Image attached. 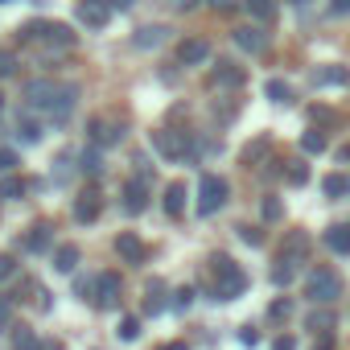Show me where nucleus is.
<instances>
[{
	"label": "nucleus",
	"mask_w": 350,
	"mask_h": 350,
	"mask_svg": "<svg viewBox=\"0 0 350 350\" xmlns=\"http://www.w3.org/2000/svg\"><path fill=\"white\" fill-rule=\"evenodd\" d=\"M211 5H215L223 17H227V13H235V0H211Z\"/></svg>",
	"instance_id": "09e8293b"
},
{
	"label": "nucleus",
	"mask_w": 350,
	"mask_h": 350,
	"mask_svg": "<svg viewBox=\"0 0 350 350\" xmlns=\"http://www.w3.org/2000/svg\"><path fill=\"white\" fill-rule=\"evenodd\" d=\"M120 288H124V284H120L116 272H99V276H95V293H91V301H95L99 309H116V305H120Z\"/></svg>",
	"instance_id": "39448f33"
},
{
	"label": "nucleus",
	"mask_w": 350,
	"mask_h": 350,
	"mask_svg": "<svg viewBox=\"0 0 350 350\" xmlns=\"http://www.w3.org/2000/svg\"><path fill=\"white\" fill-rule=\"evenodd\" d=\"M79 21H83L87 29H103V25L111 21L107 0H83V5H79Z\"/></svg>",
	"instance_id": "f8f14e48"
},
{
	"label": "nucleus",
	"mask_w": 350,
	"mask_h": 350,
	"mask_svg": "<svg viewBox=\"0 0 350 350\" xmlns=\"http://www.w3.org/2000/svg\"><path fill=\"white\" fill-rule=\"evenodd\" d=\"M75 99H79V87H75V83L58 87V95H54V103H50V116H54V120H66V116L75 111Z\"/></svg>",
	"instance_id": "2eb2a0df"
},
{
	"label": "nucleus",
	"mask_w": 350,
	"mask_h": 350,
	"mask_svg": "<svg viewBox=\"0 0 350 350\" xmlns=\"http://www.w3.org/2000/svg\"><path fill=\"white\" fill-rule=\"evenodd\" d=\"M297 264H301V256L280 252V260H276V268H272V284H276V288H288V284L297 280Z\"/></svg>",
	"instance_id": "4468645a"
},
{
	"label": "nucleus",
	"mask_w": 350,
	"mask_h": 350,
	"mask_svg": "<svg viewBox=\"0 0 350 350\" xmlns=\"http://www.w3.org/2000/svg\"><path fill=\"white\" fill-rule=\"evenodd\" d=\"M87 136H91V144H95V148H107V144H120L124 128H120V124H107V120H99V116H95V120L87 124Z\"/></svg>",
	"instance_id": "1a4fd4ad"
},
{
	"label": "nucleus",
	"mask_w": 350,
	"mask_h": 350,
	"mask_svg": "<svg viewBox=\"0 0 350 350\" xmlns=\"http://www.w3.org/2000/svg\"><path fill=\"white\" fill-rule=\"evenodd\" d=\"M83 173H91V178H95V173H103V157L91 148V152H83Z\"/></svg>",
	"instance_id": "f704fd0d"
},
{
	"label": "nucleus",
	"mask_w": 350,
	"mask_h": 350,
	"mask_svg": "<svg viewBox=\"0 0 350 350\" xmlns=\"http://www.w3.org/2000/svg\"><path fill=\"white\" fill-rule=\"evenodd\" d=\"M239 342H243V346H260V329H256V325H243V329H239Z\"/></svg>",
	"instance_id": "79ce46f5"
},
{
	"label": "nucleus",
	"mask_w": 350,
	"mask_h": 350,
	"mask_svg": "<svg viewBox=\"0 0 350 350\" xmlns=\"http://www.w3.org/2000/svg\"><path fill=\"white\" fill-rule=\"evenodd\" d=\"M75 268H79V247H75V243H62V247H54V272L70 276Z\"/></svg>",
	"instance_id": "412c9836"
},
{
	"label": "nucleus",
	"mask_w": 350,
	"mask_h": 350,
	"mask_svg": "<svg viewBox=\"0 0 350 350\" xmlns=\"http://www.w3.org/2000/svg\"><path fill=\"white\" fill-rule=\"evenodd\" d=\"M211 58V42L206 38H186L182 46H178V62L182 66H202Z\"/></svg>",
	"instance_id": "6e6552de"
},
{
	"label": "nucleus",
	"mask_w": 350,
	"mask_h": 350,
	"mask_svg": "<svg viewBox=\"0 0 350 350\" xmlns=\"http://www.w3.org/2000/svg\"><path fill=\"white\" fill-rule=\"evenodd\" d=\"M124 342H136L140 338V317H120V329H116Z\"/></svg>",
	"instance_id": "473e14b6"
},
{
	"label": "nucleus",
	"mask_w": 350,
	"mask_h": 350,
	"mask_svg": "<svg viewBox=\"0 0 350 350\" xmlns=\"http://www.w3.org/2000/svg\"><path fill=\"white\" fill-rule=\"evenodd\" d=\"M243 5H247V13L256 21H272L276 17V0H243Z\"/></svg>",
	"instance_id": "cd10ccee"
},
{
	"label": "nucleus",
	"mask_w": 350,
	"mask_h": 350,
	"mask_svg": "<svg viewBox=\"0 0 350 350\" xmlns=\"http://www.w3.org/2000/svg\"><path fill=\"white\" fill-rule=\"evenodd\" d=\"M152 148H157L165 161H178V157H186V136L169 132V128H157V132H152Z\"/></svg>",
	"instance_id": "423d86ee"
},
{
	"label": "nucleus",
	"mask_w": 350,
	"mask_h": 350,
	"mask_svg": "<svg viewBox=\"0 0 350 350\" xmlns=\"http://www.w3.org/2000/svg\"><path fill=\"white\" fill-rule=\"evenodd\" d=\"M227 194H231L227 178H219V173H202V178H198V215L223 211L227 206Z\"/></svg>",
	"instance_id": "7ed1b4c3"
},
{
	"label": "nucleus",
	"mask_w": 350,
	"mask_h": 350,
	"mask_svg": "<svg viewBox=\"0 0 350 350\" xmlns=\"http://www.w3.org/2000/svg\"><path fill=\"white\" fill-rule=\"evenodd\" d=\"M13 272H17V260L13 256H0V280H9Z\"/></svg>",
	"instance_id": "37998d69"
},
{
	"label": "nucleus",
	"mask_w": 350,
	"mask_h": 350,
	"mask_svg": "<svg viewBox=\"0 0 350 350\" xmlns=\"http://www.w3.org/2000/svg\"><path fill=\"white\" fill-rule=\"evenodd\" d=\"M9 317H13V305H9V297H0V329L9 325Z\"/></svg>",
	"instance_id": "49530a36"
},
{
	"label": "nucleus",
	"mask_w": 350,
	"mask_h": 350,
	"mask_svg": "<svg viewBox=\"0 0 350 350\" xmlns=\"http://www.w3.org/2000/svg\"><path fill=\"white\" fill-rule=\"evenodd\" d=\"M148 206V182L144 178H128L124 182V211L128 215H140Z\"/></svg>",
	"instance_id": "9d476101"
},
{
	"label": "nucleus",
	"mask_w": 350,
	"mask_h": 350,
	"mask_svg": "<svg viewBox=\"0 0 350 350\" xmlns=\"http://www.w3.org/2000/svg\"><path fill=\"white\" fill-rule=\"evenodd\" d=\"M107 9H120V13H128V9H132V0H107Z\"/></svg>",
	"instance_id": "3c124183"
},
{
	"label": "nucleus",
	"mask_w": 350,
	"mask_h": 350,
	"mask_svg": "<svg viewBox=\"0 0 350 350\" xmlns=\"http://www.w3.org/2000/svg\"><path fill=\"white\" fill-rule=\"evenodd\" d=\"M99 211H103V194H99V190H83V194L75 198V219H79V223H95Z\"/></svg>",
	"instance_id": "ddd939ff"
},
{
	"label": "nucleus",
	"mask_w": 350,
	"mask_h": 350,
	"mask_svg": "<svg viewBox=\"0 0 350 350\" xmlns=\"http://www.w3.org/2000/svg\"><path fill=\"white\" fill-rule=\"evenodd\" d=\"M321 239H325V247H329V252H338V256H350V223H334V227H329Z\"/></svg>",
	"instance_id": "a211bd4d"
},
{
	"label": "nucleus",
	"mask_w": 350,
	"mask_h": 350,
	"mask_svg": "<svg viewBox=\"0 0 350 350\" xmlns=\"http://www.w3.org/2000/svg\"><path fill=\"white\" fill-rule=\"evenodd\" d=\"M116 252H120L124 264H144V256H148V247H144L140 235H132V231H120V235H116Z\"/></svg>",
	"instance_id": "9b49d317"
},
{
	"label": "nucleus",
	"mask_w": 350,
	"mask_h": 350,
	"mask_svg": "<svg viewBox=\"0 0 350 350\" xmlns=\"http://www.w3.org/2000/svg\"><path fill=\"white\" fill-rule=\"evenodd\" d=\"M17 165H21V161H17V152H13V148H0V173H13Z\"/></svg>",
	"instance_id": "58836bf2"
},
{
	"label": "nucleus",
	"mask_w": 350,
	"mask_h": 350,
	"mask_svg": "<svg viewBox=\"0 0 350 350\" xmlns=\"http://www.w3.org/2000/svg\"><path fill=\"white\" fill-rule=\"evenodd\" d=\"M272 350H297V342L284 334V338H276V342H272Z\"/></svg>",
	"instance_id": "8fccbe9b"
},
{
	"label": "nucleus",
	"mask_w": 350,
	"mask_h": 350,
	"mask_svg": "<svg viewBox=\"0 0 350 350\" xmlns=\"http://www.w3.org/2000/svg\"><path fill=\"white\" fill-rule=\"evenodd\" d=\"M42 350H62V342H42Z\"/></svg>",
	"instance_id": "864d4df0"
},
{
	"label": "nucleus",
	"mask_w": 350,
	"mask_h": 350,
	"mask_svg": "<svg viewBox=\"0 0 350 350\" xmlns=\"http://www.w3.org/2000/svg\"><path fill=\"white\" fill-rule=\"evenodd\" d=\"M50 239H54V231H50V223H38V227H33V231L25 235V243H21V247L38 256V252H50Z\"/></svg>",
	"instance_id": "aec40b11"
},
{
	"label": "nucleus",
	"mask_w": 350,
	"mask_h": 350,
	"mask_svg": "<svg viewBox=\"0 0 350 350\" xmlns=\"http://www.w3.org/2000/svg\"><path fill=\"white\" fill-rule=\"evenodd\" d=\"M21 42H46V46L70 50L75 46V33H70V25H58V21H33V25L21 29Z\"/></svg>",
	"instance_id": "20e7f679"
},
{
	"label": "nucleus",
	"mask_w": 350,
	"mask_h": 350,
	"mask_svg": "<svg viewBox=\"0 0 350 350\" xmlns=\"http://www.w3.org/2000/svg\"><path fill=\"white\" fill-rule=\"evenodd\" d=\"M0 107H5V99H0Z\"/></svg>",
	"instance_id": "6e6d98bb"
},
{
	"label": "nucleus",
	"mask_w": 350,
	"mask_h": 350,
	"mask_svg": "<svg viewBox=\"0 0 350 350\" xmlns=\"http://www.w3.org/2000/svg\"><path fill=\"white\" fill-rule=\"evenodd\" d=\"M165 305H169V301H165V284H161V280H152V284L144 288V313H148V317H157V313H165Z\"/></svg>",
	"instance_id": "4be33fe9"
},
{
	"label": "nucleus",
	"mask_w": 350,
	"mask_h": 350,
	"mask_svg": "<svg viewBox=\"0 0 350 350\" xmlns=\"http://www.w3.org/2000/svg\"><path fill=\"white\" fill-rule=\"evenodd\" d=\"M243 79H247V75H243V66H235V62H219L215 75H211L215 87H243Z\"/></svg>",
	"instance_id": "f3484780"
},
{
	"label": "nucleus",
	"mask_w": 350,
	"mask_h": 350,
	"mask_svg": "<svg viewBox=\"0 0 350 350\" xmlns=\"http://www.w3.org/2000/svg\"><path fill=\"white\" fill-rule=\"evenodd\" d=\"M288 309H293L288 301H276V305L268 309V317H272V321H280V317H288Z\"/></svg>",
	"instance_id": "a18cd8bd"
},
{
	"label": "nucleus",
	"mask_w": 350,
	"mask_h": 350,
	"mask_svg": "<svg viewBox=\"0 0 350 350\" xmlns=\"http://www.w3.org/2000/svg\"><path fill=\"white\" fill-rule=\"evenodd\" d=\"M91 293H95V280H75V297H83V301H87Z\"/></svg>",
	"instance_id": "c03bdc74"
},
{
	"label": "nucleus",
	"mask_w": 350,
	"mask_h": 350,
	"mask_svg": "<svg viewBox=\"0 0 350 350\" xmlns=\"http://www.w3.org/2000/svg\"><path fill=\"white\" fill-rule=\"evenodd\" d=\"M21 194H25V182H21V178H13V173H9V178L0 182V198H9V202H13V198H21Z\"/></svg>",
	"instance_id": "7c9ffc66"
},
{
	"label": "nucleus",
	"mask_w": 350,
	"mask_h": 350,
	"mask_svg": "<svg viewBox=\"0 0 350 350\" xmlns=\"http://www.w3.org/2000/svg\"><path fill=\"white\" fill-rule=\"evenodd\" d=\"M325 144H329V140H325V132H317V128L301 136V148H305V152H325Z\"/></svg>",
	"instance_id": "c756f323"
},
{
	"label": "nucleus",
	"mask_w": 350,
	"mask_h": 350,
	"mask_svg": "<svg viewBox=\"0 0 350 350\" xmlns=\"http://www.w3.org/2000/svg\"><path fill=\"white\" fill-rule=\"evenodd\" d=\"M161 350H190V346H186V342H165Z\"/></svg>",
	"instance_id": "603ef678"
},
{
	"label": "nucleus",
	"mask_w": 350,
	"mask_h": 350,
	"mask_svg": "<svg viewBox=\"0 0 350 350\" xmlns=\"http://www.w3.org/2000/svg\"><path fill=\"white\" fill-rule=\"evenodd\" d=\"M182 211H186V182H169L165 186V215L178 219Z\"/></svg>",
	"instance_id": "6ab92c4d"
},
{
	"label": "nucleus",
	"mask_w": 350,
	"mask_h": 350,
	"mask_svg": "<svg viewBox=\"0 0 350 350\" xmlns=\"http://www.w3.org/2000/svg\"><path fill=\"white\" fill-rule=\"evenodd\" d=\"M211 264H215V301H235V297H243L247 272H243L231 256H215Z\"/></svg>",
	"instance_id": "f257e3e1"
},
{
	"label": "nucleus",
	"mask_w": 350,
	"mask_h": 350,
	"mask_svg": "<svg viewBox=\"0 0 350 350\" xmlns=\"http://www.w3.org/2000/svg\"><path fill=\"white\" fill-rule=\"evenodd\" d=\"M13 350H42V342H38V334H33L29 325H21V329L13 334Z\"/></svg>",
	"instance_id": "c85d7f7f"
},
{
	"label": "nucleus",
	"mask_w": 350,
	"mask_h": 350,
	"mask_svg": "<svg viewBox=\"0 0 350 350\" xmlns=\"http://www.w3.org/2000/svg\"><path fill=\"white\" fill-rule=\"evenodd\" d=\"M334 325H338V317H334L325 305H321V309H313V313L305 317V329H313V334H329Z\"/></svg>",
	"instance_id": "b1692460"
},
{
	"label": "nucleus",
	"mask_w": 350,
	"mask_h": 350,
	"mask_svg": "<svg viewBox=\"0 0 350 350\" xmlns=\"http://www.w3.org/2000/svg\"><path fill=\"white\" fill-rule=\"evenodd\" d=\"M17 136H21L25 144H38V140H42V128H38L33 120H17Z\"/></svg>",
	"instance_id": "2f4dec72"
},
{
	"label": "nucleus",
	"mask_w": 350,
	"mask_h": 350,
	"mask_svg": "<svg viewBox=\"0 0 350 350\" xmlns=\"http://www.w3.org/2000/svg\"><path fill=\"white\" fill-rule=\"evenodd\" d=\"M260 211H264V219H268V223H276V219L284 215V206H280V198H264V206H260Z\"/></svg>",
	"instance_id": "e433bc0d"
},
{
	"label": "nucleus",
	"mask_w": 350,
	"mask_h": 350,
	"mask_svg": "<svg viewBox=\"0 0 350 350\" xmlns=\"http://www.w3.org/2000/svg\"><path fill=\"white\" fill-rule=\"evenodd\" d=\"M305 297H309L313 305H334V301L342 297V276H338L334 268H313V272L305 276Z\"/></svg>",
	"instance_id": "f03ea898"
},
{
	"label": "nucleus",
	"mask_w": 350,
	"mask_h": 350,
	"mask_svg": "<svg viewBox=\"0 0 350 350\" xmlns=\"http://www.w3.org/2000/svg\"><path fill=\"white\" fill-rule=\"evenodd\" d=\"M313 83L317 87H342V83H350V70L346 66H325V70L313 75Z\"/></svg>",
	"instance_id": "393cba45"
},
{
	"label": "nucleus",
	"mask_w": 350,
	"mask_h": 350,
	"mask_svg": "<svg viewBox=\"0 0 350 350\" xmlns=\"http://www.w3.org/2000/svg\"><path fill=\"white\" fill-rule=\"evenodd\" d=\"M329 13H334V17H346V13H350V0H334Z\"/></svg>",
	"instance_id": "de8ad7c7"
},
{
	"label": "nucleus",
	"mask_w": 350,
	"mask_h": 350,
	"mask_svg": "<svg viewBox=\"0 0 350 350\" xmlns=\"http://www.w3.org/2000/svg\"><path fill=\"white\" fill-rule=\"evenodd\" d=\"M194 305V288H178L173 293V309H190Z\"/></svg>",
	"instance_id": "ea45409f"
},
{
	"label": "nucleus",
	"mask_w": 350,
	"mask_h": 350,
	"mask_svg": "<svg viewBox=\"0 0 350 350\" xmlns=\"http://www.w3.org/2000/svg\"><path fill=\"white\" fill-rule=\"evenodd\" d=\"M293 5H305V0H293Z\"/></svg>",
	"instance_id": "5fc2aeb1"
},
{
	"label": "nucleus",
	"mask_w": 350,
	"mask_h": 350,
	"mask_svg": "<svg viewBox=\"0 0 350 350\" xmlns=\"http://www.w3.org/2000/svg\"><path fill=\"white\" fill-rule=\"evenodd\" d=\"M13 66H17V58H13L9 50H0V79H9V75H13Z\"/></svg>",
	"instance_id": "a19ab883"
},
{
	"label": "nucleus",
	"mask_w": 350,
	"mask_h": 350,
	"mask_svg": "<svg viewBox=\"0 0 350 350\" xmlns=\"http://www.w3.org/2000/svg\"><path fill=\"white\" fill-rule=\"evenodd\" d=\"M239 239L252 243V247H260V243H264V231H260V227H239Z\"/></svg>",
	"instance_id": "4c0bfd02"
},
{
	"label": "nucleus",
	"mask_w": 350,
	"mask_h": 350,
	"mask_svg": "<svg viewBox=\"0 0 350 350\" xmlns=\"http://www.w3.org/2000/svg\"><path fill=\"white\" fill-rule=\"evenodd\" d=\"M321 190H325V198H346L350 194V178L346 173H329V178L321 182Z\"/></svg>",
	"instance_id": "bb28decb"
},
{
	"label": "nucleus",
	"mask_w": 350,
	"mask_h": 350,
	"mask_svg": "<svg viewBox=\"0 0 350 350\" xmlns=\"http://www.w3.org/2000/svg\"><path fill=\"white\" fill-rule=\"evenodd\" d=\"M25 103L29 107H42V111H50V103H54V95H58V83H50V79H33V83H25Z\"/></svg>",
	"instance_id": "0eeeda50"
},
{
	"label": "nucleus",
	"mask_w": 350,
	"mask_h": 350,
	"mask_svg": "<svg viewBox=\"0 0 350 350\" xmlns=\"http://www.w3.org/2000/svg\"><path fill=\"white\" fill-rule=\"evenodd\" d=\"M235 46H239V50H247V54H260V50L268 46V33H264V29L243 25V29H235Z\"/></svg>",
	"instance_id": "dca6fc26"
},
{
	"label": "nucleus",
	"mask_w": 350,
	"mask_h": 350,
	"mask_svg": "<svg viewBox=\"0 0 350 350\" xmlns=\"http://www.w3.org/2000/svg\"><path fill=\"white\" fill-rule=\"evenodd\" d=\"M165 33H169L165 25H144V29H136V38H132V46H136V50H148V46H161V42H165Z\"/></svg>",
	"instance_id": "5701e85b"
},
{
	"label": "nucleus",
	"mask_w": 350,
	"mask_h": 350,
	"mask_svg": "<svg viewBox=\"0 0 350 350\" xmlns=\"http://www.w3.org/2000/svg\"><path fill=\"white\" fill-rule=\"evenodd\" d=\"M264 95H268L272 103H284V107L293 103V87H288L284 79H268V83H264Z\"/></svg>",
	"instance_id": "a878e982"
},
{
	"label": "nucleus",
	"mask_w": 350,
	"mask_h": 350,
	"mask_svg": "<svg viewBox=\"0 0 350 350\" xmlns=\"http://www.w3.org/2000/svg\"><path fill=\"white\" fill-rule=\"evenodd\" d=\"M264 152H268V136H260V140H256V148H243V161H247V165H256Z\"/></svg>",
	"instance_id": "c9c22d12"
},
{
	"label": "nucleus",
	"mask_w": 350,
	"mask_h": 350,
	"mask_svg": "<svg viewBox=\"0 0 350 350\" xmlns=\"http://www.w3.org/2000/svg\"><path fill=\"white\" fill-rule=\"evenodd\" d=\"M288 182H293V186H305V182H309L305 161H288Z\"/></svg>",
	"instance_id": "72a5a7b5"
}]
</instances>
